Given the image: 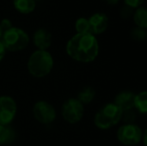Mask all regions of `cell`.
<instances>
[{
    "label": "cell",
    "mask_w": 147,
    "mask_h": 146,
    "mask_svg": "<svg viewBox=\"0 0 147 146\" xmlns=\"http://www.w3.org/2000/svg\"><path fill=\"white\" fill-rule=\"evenodd\" d=\"M75 30L76 33H91L90 24H89L88 18L79 17L75 21Z\"/></svg>",
    "instance_id": "17"
},
{
    "label": "cell",
    "mask_w": 147,
    "mask_h": 146,
    "mask_svg": "<svg viewBox=\"0 0 147 146\" xmlns=\"http://www.w3.org/2000/svg\"><path fill=\"white\" fill-rule=\"evenodd\" d=\"M90 24L91 34L93 35H100L106 32L109 27V18L103 12H95L88 18Z\"/></svg>",
    "instance_id": "9"
},
{
    "label": "cell",
    "mask_w": 147,
    "mask_h": 146,
    "mask_svg": "<svg viewBox=\"0 0 147 146\" xmlns=\"http://www.w3.org/2000/svg\"><path fill=\"white\" fill-rule=\"evenodd\" d=\"M67 55L80 63H90L99 54V43L96 36L91 33H76L66 43Z\"/></svg>",
    "instance_id": "1"
},
{
    "label": "cell",
    "mask_w": 147,
    "mask_h": 146,
    "mask_svg": "<svg viewBox=\"0 0 147 146\" xmlns=\"http://www.w3.org/2000/svg\"><path fill=\"white\" fill-rule=\"evenodd\" d=\"M32 113L37 122L40 124H51L56 119V110L53 105L45 100H39L34 104Z\"/></svg>",
    "instance_id": "7"
},
{
    "label": "cell",
    "mask_w": 147,
    "mask_h": 146,
    "mask_svg": "<svg viewBox=\"0 0 147 146\" xmlns=\"http://www.w3.org/2000/svg\"><path fill=\"white\" fill-rule=\"evenodd\" d=\"M2 35H3V30H2L1 26H0V40H1V38H2Z\"/></svg>",
    "instance_id": "25"
},
{
    "label": "cell",
    "mask_w": 147,
    "mask_h": 146,
    "mask_svg": "<svg viewBox=\"0 0 147 146\" xmlns=\"http://www.w3.org/2000/svg\"><path fill=\"white\" fill-rule=\"evenodd\" d=\"M84 105L77 98H68L61 107V115L69 124L80 122L84 116Z\"/></svg>",
    "instance_id": "6"
},
{
    "label": "cell",
    "mask_w": 147,
    "mask_h": 146,
    "mask_svg": "<svg viewBox=\"0 0 147 146\" xmlns=\"http://www.w3.org/2000/svg\"><path fill=\"white\" fill-rule=\"evenodd\" d=\"M133 12H134L133 8L129 7V6L124 4V5L120 8L119 14H120V17H121L122 19H129V18H131L132 15H133Z\"/></svg>",
    "instance_id": "19"
},
{
    "label": "cell",
    "mask_w": 147,
    "mask_h": 146,
    "mask_svg": "<svg viewBox=\"0 0 147 146\" xmlns=\"http://www.w3.org/2000/svg\"><path fill=\"white\" fill-rule=\"evenodd\" d=\"M95 96H96V91L92 86H85L79 91L77 95V99L81 102L83 105L89 104L95 99Z\"/></svg>",
    "instance_id": "15"
},
{
    "label": "cell",
    "mask_w": 147,
    "mask_h": 146,
    "mask_svg": "<svg viewBox=\"0 0 147 146\" xmlns=\"http://www.w3.org/2000/svg\"><path fill=\"white\" fill-rule=\"evenodd\" d=\"M13 6L21 14H30L36 8L35 0H13Z\"/></svg>",
    "instance_id": "12"
},
{
    "label": "cell",
    "mask_w": 147,
    "mask_h": 146,
    "mask_svg": "<svg viewBox=\"0 0 147 146\" xmlns=\"http://www.w3.org/2000/svg\"><path fill=\"white\" fill-rule=\"evenodd\" d=\"M103 1H104L105 3L109 4V5H116L120 0H103Z\"/></svg>",
    "instance_id": "24"
},
{
    "label": "cell",
    "mask_w": 147,
    "mask_h": 146,
    "mask_svg": "<svg viewBox=\"0 0 147 146\" xmlns=\"http://www.w3.org/2000/svg\"><path fill=\"white\" fill-rule=\"evenodd\" d=\"M134 97L135 93L130 90H122L115 95L113 103L117 105L123 112L132 110L134 108Z\"/></svg>",
    "instance_id": "10"
},
{
    "label": "cell",
    "mask_w": 147,
    "mask_h": 146,
    "mask_svg": "<svg viewBox=\"0 0 147 146\" xmlns=\"http://www.w3.org/2000/svg\"><path fill=\"white\" fill-rule=\"evenodd\" d=\"M35 1H38V0H35Z\"/></svg>",
    "instance_id": "27"
},
{
    "label": "cell",
    "mask_w": 147,
    "mask_h": 146,
    "mask_svg": "<svg viewBox=\"0 0 147 146\" xmlns=\"http://www.w3.org/2000/svg\"><path fill=\"white\" fill-rule=\"evenodd\" d=\"M6 52H7V50H6L5 46H4V44L2 43V41L0 40V62L4 59V57H5V55H6Z\"/></svg>",
    "instance_id": "22"
},
{
    "label": "cell",
    "mask_w": 147,
    "mask_h": 146,
    "mask_svg": "<svg viewBox=\"0 0 147 146\" xmlns=\"http://www.w3.org/2000/svg\"><path fill=\"white\" fill-rule=\"evenodd\" d=\"M143 131L134 123H125L117 129L116 138L122 145L136 146L142 141Z\"/></svg>",
    "instance_id": "5"
},
{
    "label": "cell",
    "mask_w": 147,
    "mask_h": 146,
    "mask_svg": "<svg viewBox=\"0 0 147 146\" xmlns=\"http://www.w3.org/2000/svg\"><path fill=\"white\" fill-rule=\"evenodd\" d=\"M142 142L144 146H147V128L143 131V134H142Z\"/></svg>",
    "instance_id": "23"
},
{
    "label": "cell",
    "mask_w": 147,
    "mask_h": 146,
    "mask_svg": "<svg viewBox=\"0 0 147 146\" xmlns=\"http://www.w3.org/2000/svg\"><path fill=\"white\" fill-rule=\"evenodd\" d=\"M146 29L143 28L137 27V26H134L131 30H130V38L132 40L136 41V42H143L146 41Z\"/></svg>",
    "instance_id": "18"
},
{
    "label": "cell",
    "mask_w": 147,
    "mask_h": 146,
    "mask_svg": "<svg viewBox=\"0 0 147 146\" xmlns=\"http://www.w3.org/2000/svg\"><path fill=\"white\" fill-rule=\"evenodd\" d=\"M134 108L141 114H147V90H143L135 94Z\"/></svg>",
    "instance_id": "16"
},
{
    "label": "cell",
    "mask_w": 147,
    "mask_h": 146,
    "mask_svg": "<svg viewBox=\"0 0 147 146\" xmlns=\"http://www.w3.org/2000/svg\"><path fill=\"white\" fill-rule=\"evenodd\" d=\"M15 139V132L9 125L0 124V145H7Z\"/></svg>",
    "instance_id": "14"
},
{
    "label": "cell",
    "mask_w": 147,
    "mask_h": 146,
    "mask_svg": "<svg viewBox=\"0 0 147 146\" xmlns=\"http://www.w3.org/2000/svg\"><path fill=\"white\" fill-rule=\"evenodd\" d=\"M146 41H147V31H146Z\"/></svg>",
    "instance_id": "26"
},
{
    "label": "cell",
    "mask_w": 147,
    "mask_h": 146,
    "mask_svg": "<svg viewBox=\"0 0 147 146\" xmlns=\"http://www.w3.org/2000/svg\"><path fill=\"white\" fill-rule=\"evenodd\" d=\"M123 1L125 5L129 6V7L133 8V9H136V8L142 6V4L144 3L145 0H123Z\"/></svg>",
    "instance_id": "20"
},
{
    "label": "cell",
    "mask_w": 147,
    "mask_h": 146,
    "mask_svg": "<svg viewBox=\"0 0 147 146\" xmlns=\"http://www.w3.org/2000/svg\"><path fill=\"white\" fill-rule=\"evenodd\" d=\"M123 111L113 102L106 103L95 113L93 122L100 130H108L122 120Z\"/></svg>",
    "instance_id": "3"
},
{
    "label": "cell",
    "mask_w": 147,
    "mask_h": 146,
    "mask_svg": "<svg viewBox=\"0 0 147 146\" xmlns=\"http://www.w3.org/2000/svg\"><path fill=\"white\" fill-rule=\"evenodd\" d=\"M0 26H1L2 30H3V32L5 31V30L9 29V28H11L12 26V22L11 20H9L8 18H3V19L0 21Z\"/></svg>",
    "instance_id": "21"
},
{
    "label": "cell",
    "mask_w": 147,
    "mask_h": 146,
    "mask_svg": "<svg viewBox=\"0 0 147 146\" xmlns=\"http://www.w3.org/2000/svg\"><path fill=\"white\" fill-rule=\"evenodd\" d=\"M1 41L7 51L19 52V51L24 50L28 46L30 38L25 30L12 26L11 28L3 32Z\"/></svg>",
    "instance_id": "4"
},
{
    "label": "cell",
    "mask_w": 147,
    "mask_h": 146,
    "mask_svg": "<svg viewBox=\"0 0 147 146\" xmlns=\"http://www.w3.org/2000/svg\"><path fill=\"white\" fill-rule=\"evenodd\" d=\"M54 59L48 50H35L31 53L27 61V69L31 76L43 78L52 71Z\"/></svg>",
    "instance_id": "2"
},
{
    "label": "cell",
    "mask_w": 147,
    "mask_h": 146,
    "mask_svg": "<svg viewBox=\"0 0 147 146\" xmlns=\"http://www.w3.org/2000/svg\"><path fill=\"white\" fill-rule=\"evenodd\" d=\"M132 19H133L135 26L147 30V7L140 6L134 9Z\"/></svg>",
    "instance_id": "13"
},
{
    "label": "cell",
    "mask_w": 147,
    "mask_h": 146,
    "mask_svg": "<svg viewBox=\"0 0 147 146\" xmlns=\"http://www.w3.org/2000/svg\"><path fill=\"white\" fill-rule=\"evenodd\" d=\"M33 43L39 50H47L52 44V34L45 28H39L33 34Z\"/></svg>",
    "instance_id": "11"
},
{
    "label": "cell",
    "mask_w": 147,
    "mask_h": 146,
    "mask_svg": "<svg viewBox=\"0 0 147 146\" xmlns=\"http://www.w3.org/2000/svg\"><path fill=\"white\" fill-rule=\"evenodd\" d=\"M17 114V104L9 95L0 96V124L9 125Z\"/></svg>",
    "instance_id": "8"
}]
</instances>
